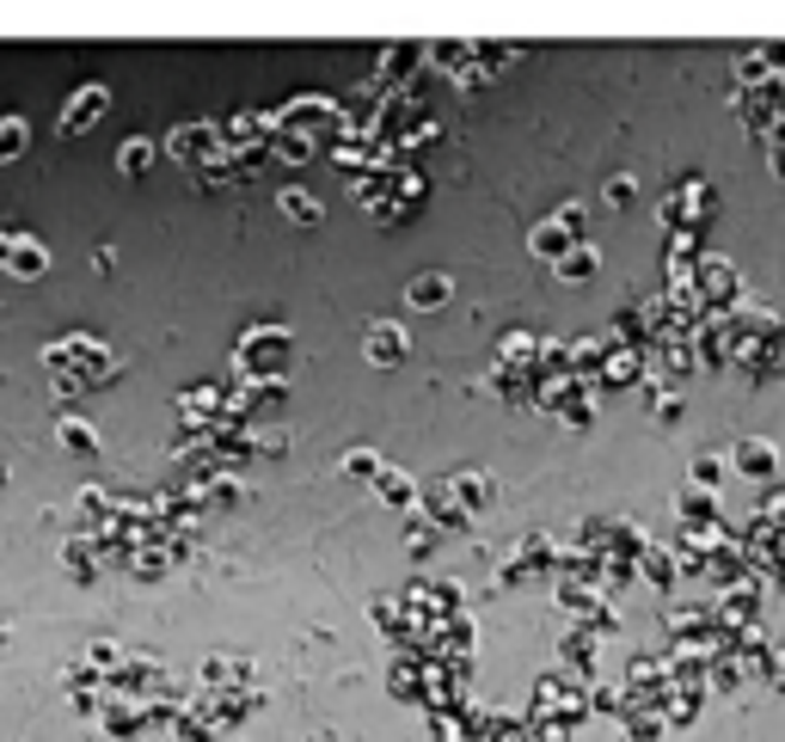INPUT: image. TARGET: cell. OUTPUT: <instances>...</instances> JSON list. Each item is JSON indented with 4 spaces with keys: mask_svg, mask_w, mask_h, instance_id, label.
Segmentation results:
<instances>
[{
    "mask_svg": "<svg viewBox=\"0 0 785 742\" xmlns=\"http://www.w3.org/2000/svg\"><path fill=\"white\" fill-rule=\"evenodd\" d=\"M712 215H718V190H712V178L706 172H687V178H675L669 185V197L657 202V221H663V234H706L712 227Z\"/></svg>",
    "mask_w": 785,
    "mask_h": 742,
    "instance_id": "obj_1",
    "label": "cell"
},
{
    "mask_svg": "<svg viewBox=\"0 0 785 742\" xmlns=\"http://www.w3.org/2000/svg\"><path fill=\"white\" fill-rule=\"evenodd\" d=\"M289 356H295V337L283 332V325H258V332L239 337V369H246V381H258V387H283Z\"/></svg>",
    "mask_w": 785,
    "mask_h": 742,
    "instance_id": "obj_2",
    "label": "cell"
},
{
    "mask_svg": "<svg viewBox=\"0 0 785 742\" xmlns=\"http://www.w3.org/2000/svg\"><path fill=\"white\" fill-rule=\"evenodd\" d=\"M528 718H559V725L577 730L583 718H589V681H577V675H564V669H547L534 681Z\"/></svg>",
    "mask_w": 785,
    "mask_h": 742,
    "instance_id": "obj_3",
    "label": "cell"
},
{
    "mask_svg": "<svg viewBox=\"0 0 785 742\" xmlns=\"http://www.w3.org/2000/svg\"><path fill=\"white\" fill-rule=\"evenodd\" d=\"M552 565H559V540L552 534H522L510 553L497 558V590H522V583H534V577L552 571Z\"/></svg>",
    "mask_w": 785,
    "mask_h": 742,
    "instance_id": "obj_4",
    "label": "cell"
},
{
    "mask_svg": "<svg viewBox=\"0 0 785 742\" xmlns=\"http://www.w3.org/2000/svg\"><path fill=\"white\" fill-rule=\"evenodd\" d=\"M694 295H700L706 313H724V307L743 301V276H736V264L724 252H700L694 258Z\"/></svg>",
    "mask_w": 785,
    "mask_h": 742,
    "instance_id": "obj_5",
    "label": "cell"
},
{
    "mask_svg": "<svg viewBox=\"0 0 785 742\" xmlns=\"http://www.w3.org/2000/svg\"><path fill=\"white\" fill-rule=\"evenodd\" d=\"M650 374V356L632 350V344H608V356H601L596 369V393H620V387H638Z\"/></svg>",
    "mask_w": 785,
    "mask_h": 742,
    "instance_id": "obj_6",
    "label": "cell"
},
{
    "mask_svg": "<svg viewBox=\"0 0 785 742\" xmlns=\"http://www.w3.org/2000/svg\"><path fill=\"white\" fill-rule=\"evenodd\" d=\"M418 516H424L436 534H466L473 528V516H466L454 497H448V485L443 479H429V485H418Z\"/></svg>",
    "mask_w": 785,
    "mask_h": 742,
    "instance_id": "obj_7",
    "label": "cell"
},
{
    "mask_svg": "<svg viewBox=\"0 0 785 742\" xmlns=\"http://www.w3.org/2000/svg\"><path fill=\"white\" fill-rule=\"evenodd\" d=\"M724 467L736 472V479H755V485H773V472H780V448H773L768 436H743L731 448V460Z\"/></svg>",
    "mask_w": 785,
    "mask_h": 742,
    "instance_id": "obj_8",
    "label": "cell"
},
{
    "mask_svg": "<svg viewBox=\"0 0 785 742\" xmlns=\"http://www.w3.org/2000/svg\"><path fill=\"white\" fill-rule=\"evenodd\" d=\"M362 356L375 362V369H399L411 356V337H406V325H392V320H375L369 325V337H362Z\"/></svg>",
    "mask_w": 785,
    "mask_h": 742,
    "instance_id": "obj_9",
    "label": "cell"
},
{
    "mask_svg": "<svg viewBox=\"0 0 785 742\" xmlns=\"http://www.w3.org/2000/svg\"><path fill=\"white\" fill-rule=\"evenodd\" d=\"M448 485V497L466 509V516H478V509H491V497H497V479L485 467H461V472H448L443 479Z\"/></svg>",
    "mask_w": 785,
    "mask_h": 742,
    "instance_id": "obj_10",
    "label": "cell"
},
{
    "mask_svg": "<svg viewBox=\"0 0 785 742\" xmlns=\"http://www.w3.org/2000/svg\"><path fill=\"white\" fill-rule=\"evenodd\" d=\"M596 651H601L596 632H589V626H571V632L559 639V669L577 675V681H589V675H596Z\"/></svg>",
    "mask_w": 785,
    "mask_h": 742,
    "instance_id": "obj_11",
    "label": "cell"
},
{
    "mask_svg": "<svg viewBox=\"0 0 785 742\" xmlns=\"http://www.w3.org/2000/svg\"><path fill=\"white\" fill-rule=\"evenodd\" d=\"M424 67V44H392V50H381V92H392V86H411V74Z\"/></svg>",
    "mask_w": 785,
    "mask_h": 742,
    "instance_id": "obj_12",
    "label": "cell"
},
{
    "mask_svg": "<svg viewBox=\"0 0 785 742\" xmlns=\"http://www.w3.org/2000/svg\"><path fill=\"white\" fill-rule=\"evenodd\" d=\"M731 657L743 663V669H768V657H773V639H768V626L761 620H749V626H736L731 632Z\"/></svg>",
    "mask_w": 785,
    "mask_h": 742,
    "instance_id": "obj_13",
    "label": "cell"
},
{
    "mask_svg": "<svg viewBox=\"0 0 785 742\" xmlns=\"http://www.w3.org/2000/svg\"><path fill=\"white\" fill-rule=\"evenodd\" d=\"M448 295H454V276H448V270H424V276H411L406 307H418V313H436V307H448Z\"/></svg>",
    "mask_w": 785,
    "mask_h": 742,
    "instance_id": "obj_14",
    "label": "cell"
},
{
    "mask_svg": "<svg viewBox=\"0 0 785 742\" xmlns=\"http://www.w3.org/2000/svg\"><path fill=\"white\" fill-rule=\"evenodd\" d=\"M571 246H577V239H571V227H564L559 215H547V221H534V227H528V252L547 258V264H559Z\"/></svg>",
    "mask_w": 785,
    "mask_h": 742,
    "instance_id": "obj_15",
    "label": "cell"
},
{
    "mask_svg": "<svg viewBox=\"0 0 785 742\" xmlns=\"http://www.w3.org/2000/svg\"><path fill=\"white\" fill-rule=\"evenodd\" d=\"M601 602H608V595H601L596 583H589V577H564V571H559V607H564V614H571L577 626L589 620V614H596Z\"/></svg>",
    "mask_w": 785,
    "mask_h": 742,
    "instance_id": "obj_16",
    "label": "cell"
},
{
    "mask_svg": "<svg viewBox=\"0 0 785 742\" xmlns=\"http://www.w3.org/2000/svg\"><path fill=\"white\" fill-rule=\"evenodd\" d=\"M369 485H375V497H381L387 509H418V479H411L406 467H381Z\"/></svg>",
    "mask_w": 785,
    "mask_h": 742,
    "instance_id": "obj_17",
    "label": "cell"
},
{
    "mask_svg": "<svg viewBox=\"0 0 785 742\" xmlns=\"http://www.w3.org/2000/svg\"><path fill=\"white\" fill-rule=\"evenodd\" d=\"M700 706H706V688H663V700H657L669 730H687L694 718H700Z\"/></svg>",
    "mask_w": 785,
    "mask_h": 742,
    "instance_id": "obj_18",
    "label": "cell"
},
{
    "mask_svg": "<svg viewBox=\"0 0 785 742\" xmlns=\"http://www.w3.org/2000/svg\"><path fill=\"white\" fill-rule=\"evenodd\" d=\"M638 577H645L650 590H663V595L682 583V577H675V558H669L663 540H645V546H638Z\"/></svg>",
    "mask_w": 785,
    "mask_h": 742,
    "instance_id": "obj_19",
    "label": "cell"
},
{
    "mask_svg": "<svg viewBox=\"0 0 785 742\" xmlns=\"http://www.w3.org/2000/svg\"><path fill=\"white\" fill-rule=\"evenodd\" d=\"M534 350H540V337L528 325H510L497 337V369H534Z\"/></svg>",
    "mask_w": 785,
    "mask_h": 742,
    "instance_id": "obj_20",
    "label": "cell"
},
{
    "mask_svg": "<svg viewBox=\"0 0 785 742\" xmlns=\"http://www.w3.org/2000/svg\"><path fill=\"white\" fill-rule=\"evenodd\" d=\"M675 522H682V528L718 522V497H712V491H700V485H682V491H675Z\"/></svg>",
    "mask_w": 785,
    "mask_h": 742,
    "instance_id": "obj_21",
    "label": "cell"
},
{
    "mask_svg": "<svg viewBox=\"0 0 785 742\" xmlns=\"http://www.w3.org/2000/svg\"><path fill=\"white\" fill-rule=\"evenodd\" d=\"M387 688H392V700H411V706H418V688H424V657L399 651V657H392V669H387Z\"/></svg>",
    "mask_w": 785,
    "mask_h": 742,
    "instance_id": "obj_22",
    "label": "cell"
},
{
    "mask_svg": "<svg viewBox=\"0 0 785 742\" xmlns=\"http://www.w3.org/2000/svg\"><path fill=\"white\" fill-rule=\"evenodd\" d=\"M104 99H111L104 86H80V92H74V99H68V111H62V135L86 129V123H92V118H99V111H104Z\"/></svg>",
    "mask_w": 785,
    "mask_h": 742,
    "instance_id": "obj_23",
    "label": "cell"
},
{
    "mask_svg": "<svg viewBox=\"0 0 785 742\" xmlns=\"http://www.w3.org/2000/svg\"><path fill=\"white\" fill-rule=\"evenodd\" d=\"M552 270H559V283H589V276L601 270V252L589 246V239H577V246H571V252H564Z\"/></svg>",
    "mask_w": 785,
    "mask_h": 742,
    "instance_id": "obj_24",
    "label": "cell"
},
{
    "mask_svg": "<svg viewBox=\"0 0 785 742\" xmlns=\"http://www.w3.org/2000/svg\"><path fill=\"white\" fill-rule=\"evenodd\" d=\"M669 558H675V577H706V540L694 528H682V540H669Z\"/></svg>",
    "mask_w": 785,
    "mask_h": 742,
    "instance_id": "obj_25",
    "label": "cell"
},
{
    "mask_svg": "<svg viewBox=\"0 0 785 742\" xmlns=\"http://www.w3.org/2000/svg\"><path fill=\"white\" fill-rule=\"evenodd\" d=\"M663 626H669V639H687V632L712 626V607H700V602H669V607H663Z\"/></svg>",
    "mask_w": 785,
    "mask_h": 742,
    "instance_id": "obj_26",
    "label": "cell"
},
{
    "mask_svg": "<svg viewBox=\"0 0 785 742\" xmlns=\"http://www.w3.org/2000/svg\"><path fill=\"white\" fill-rule=\"evenodd\" d=\"M429 737H436V742H473V706L429 712Z\"/></svg>",
    "mask_w": 785,
    "mask_h": 742,
    "instance_id": "obj_27",
    "label": "cell"
},
{
    "mask_svg": "<svg viewBox=\"0 0 785 742\" xmlns=\"http://www.w3.org/2000/svg\"><path fill=\"white\" fill-rule=\"evenodd\" d=\"M620 725H626V737H632V742H663V737H669V725H663V712H657V706H632V712H620Z\"/></svg>",
    "mask_w": 785,
    "mask_h": 742,
    "instance_id": "obj_28",
    "label": "cell"
},
{
    "mask_svg": "<svg viewBox=\"0 0 785 742\" xmlns=\"http://www.w3.org/2000/svg\"><path fill=\"white\" fill-rule=\"evenodd\" d=\"M743 681H749V669H743V663H736L731 651H724V657H712V663H706V693H736V688H743Z\"/></svg>",
    "mask_w": 785,
    "mask_h": 742,
    "instance_id": "obj_29",
    "label": "cell"
},
{
    "mask_svg": "<svg viewBox=\"0 0 785 742\" xmlns=\"http://www.w3.org/2000/svg\"><path fill=\"white\" fill-rule=\"evenodd\" d=\"M491 393L503 405H528V369H497L491 362Z\"/></svg>",
    "mask_w": 785,
    "mask_h": 742,
    "instance_id": "obj_30",
    "label": "cell"
},
{
    "mask_svg": "<svg viewBox=\"0 0 785 742\" xmlns=\"http://www.w3.org/2000/svg\"><path fill=\"white\" fill-rule=\"evenodd\" d=\"M276 209H283V215L289 221H301V227H320V197H308V190H283V197H276Z\"/></svg>",
    "mask_w": 785,
    "mask_h": 742,
    "instance_id": "obj_31",
    "label": "cell"
},
{
    "mask_svg": "<svg viewBox=\"0 0 785 742\" xmlns=\"http://www.w3.org/2000/svg\"><path fill=\"white\" fill-rule=\"evenodd\" d=\"M381 467H387V460H381L375 448H350V455L338 460V472H344V479H375Z\"/></svg>",
    "mask_w": 785,
    "mask_h": 742,
    "instance_id": "obj_32",
    "label": "cell"
},
{
    "mask_svg": "<svg viewBox=\"0 0 785 742\" xmlns=\"http://www.w3.org/2000/svg\"><path fill=\"white\" fill-rule=\"evenodd\" d=\"M755 522H768L773 534H785V485H768V491H761V509H755Z\"/></svg>",
    "mask_w": 785,
    "mask_h": 742,
    "instance_id": "obj_33",
    "label": "cell"
},
{
    "mask_svg": "<svg viewBox=\"0 0 785 742\" xmlns=\"http://www.w3.org/2000/svg\"><path fill=\"white\" fill-rule=\"evenodd\" d=\"M687 472H694V485H700V491H718L731 467H724V455H694V467H687Z\"/></svg>",
    "mask_w": 785,
    "mask_h": 742,
    "instance_id": "obj_34",
    "label": "cell"
},
{
    "mask_svg": "<svg viewBox=\"0 0 785 742\" xmlns=\"http://www.w3.org/2000/svg\"><path fill=\"white\" fill-rule=\"evenodd\" d=\"M369 620H375L381 632H387V639H392V632H399V626H406V607H399V595H381V602L369 607Z\"/></svg>",
    "mask_w": 785,
    "mask_h": 742,
    "instance_id": "obj_35",
    "label": "cell"
},
{
    "mask_svg": "<svg viewBox=\"0 0 785 742\" xmlns=\"http://www.w3.org/2000/svg\"><path fill=\"white\" fill-rule=\"evenodd\" d=\"M436 546H443V534H436V528L418 516V522H411V534H406V553H411V558H429Z\"/></svg>",
    "mask_w": 785,
    "mask_h": 742,
    "instance_id": "obj_36",
    "label": "cell"
},
{
    "mask_svg": "<svg viewBox=\"0 0 785 742\" xmlns=\"http://www.w3.org/2000/svg\"><path fill=\"white\" fill-rule=\"evenodd\" d=\"M559 423L564 430H589V423H596V393H583V399H571L559 411Z\"/></svg>",
    "mask_w": 785,
    "mask_h": 742,
    "instance_id": "obj_37",
    "label": "cell"
},
{
    "mask_svg": "<svg viewBox=\"0 0 785 742\" xmlns=\"http://www.w3.org/2000/svg\"><path fill=\"white\" fill-rule=\"evenodd\" d=\"M761 148H768V166H773V172H780V178H785V111H780V118H773V129L761 135Z\"/></svg>",
    "mask_w": 785,
    "mask_h": 742,
    "instance_id": "obj_38",
    "label": "cell"
},
{
    "mask_svg": "<svg viewBox=\"0 0 785 742\" xmlns=\"http://www.w3.org/2000/svg\"><path fill=\"white\" fill-rule=\"evenodd\" d=\"M583 626H589L596 639H614V632H620V607H614V602H601V607H596V614H589Z\"/></svg>",
    "mask_w": 785,
    "mask_h": 742,
    "instance_id": "obj_39",
    "label": "cell"
},
{
    "mask_svg": "<svg viewBox=\"0 0 785 742\" xmlns=\"http://www.w3.org/2000/svg\"><path fill=\"white\" fill-rule=\"evenodd\" d=\"M528 742H571V725H559V718H528Z\"/></svg>",
    "mask_w": 785,
    "mask_h": 742,
    "instance_id": "obj_40",
    "label": "cell"
},
{
    "mask_svg": "<svg viewBox=\"0 0 785 742\" xmlns=\"http://www.w3.org/2000/svg\"><path fill=\"white\" fill-rule=\"evenodd\" d=\"M552 215H559L564 227H571V239H589V215H583V202H559Z\"/></svg>",
    "mask_w": 785,
    "mask_h": 742,
    "instance_id": "obj_41",
    "label": "cell"
},
{
    "mask_svg": "<svg viewBox=\"0 0 785 742\" xmlns=\"http://www.w3.org/2000/svg\"><path fill=\"white\" fill-rule=\"evenodd\" d=\"M632 197H638V185H632V178H608V190H601V202H608V209H632Z\"/></svg>",
    "mask_w": 785,
    "mask_h": 742,
    "instance_id": "obj_42",
    "label": "cell"
},
{
    "mask_svg": "<svg viewBox=\"0 0 785 742\" xmlns=\"http://www.w3.org/2000/svg\"><path fill=\"white\" fill-rule=\"evenodd\" d=\"M589 712H614L620 718V712H626V693L620 688H589Z\"/></svg>",
    "mask_w": 785,
    "mask_h": 742,
    "instance_id": "obj_43",
    "label": "cell"
},
{
    "mask_svg": "<svg viewBox=\"0 0 785 742\" xmlns=\"http://www.w3.org/2000/svg\"><path fill=\"white\" fill-rule=\"evenodd\" d=\"M148 160H154V141H129L123 148V172H148Z\"/></svg>",
    "mask_w": 785,
    "mask_h": 742,
    "instance_id": "obj_44",
    "label": "cell"
},
{
    "mask_svg": "<svg viewBox=\"0 0 785 742\" xmlns=\"http://www.w3.org/2000/svg\"><path fill=\"white\" fill-rule=\"evenodd\" d=\"M18 141H25V123L7 118V123H0V160H7V153H18Z\"/></svg>",
    "mask_w": 785,
    "mask_h": 742,
    "instance_id": "obj_45",
    "label": "cell"
},
{
    "mask_svg": "<svg viewBox=\"0 0 785 742\" xmlns=\"http://www.w3.org/2000/svg\"><path fill=\"white\" fill-rule=\"evenodd\" d=\"M62 436H68L80 455H92V430H86V423H62Z\"/></svg>",
    "mask_w": 785,
    "mask_h": 742,
    "instance_id": "obj_46",
    "label": "cell"
},
{
    "mask_svg": "<svg viewBox=\"0 0 785 742\" xmlns=\"http://www.w3.org/2000/svg\"><path fill=\"white\" fill-rule=\"evenodd\" d=\"M13 264H18V270H32V276H37V270H43V252H37L32 239H25V246H18V258H13Z\"/></svg>",
    "mask_w": 785,
    "mask_h": 742,
    "instance_id": "obj_47",
    "label": "cell"
},
{
    "mask_svg": "<svg viewBox=\"0 0 785 742\" xmlns=\"http://www.w3.org/2000/svg\"><path fill=\"white\" fill-rule=\"evenodd\" d=\"M761 675H768L773 688H780V693H785V651H773V657H768V669H761Z\"/></svg>",
    "mask_w": 785,
    "mask_h": 742,
    "instance_id": "obj_48",
    "label": "cell"
},
{
    "mask_svg": "<svg viewBox=\"0 0 785 742\" xmlns=\"http://www.w3.org/2000/svg\"><path fill=\"white\" fill-rule=\"evenodd\" d=\"M773 583H780V590H785V565H780V571H773Z\"/></svg>",
    "mask_w": 785,
    "mask_h": 742,
    "instance_id": "obj_49",
    "label": "cell"
}]
</instances>
